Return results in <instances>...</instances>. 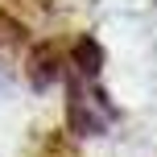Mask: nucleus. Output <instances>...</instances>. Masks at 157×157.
I'll list each match as a JSON object with an SVG mask.
<instances>
[{
  "instance_id": "f257e3e1",
  "label": "nucleus",
  "mask_w": 157,
  "mask_h": 157,
  "mask_svg": "<svg viewBox=\"0 0 157 157\" xmlns=\"http://www.w3.org/2000/svg\"><path fill=\"white\" fill-rule=\"evenodd\" d=\"M116 124L112 99L95 87V78L66 71V132L75 136H99Z\"/></svg>"
},
{
  "instance_id": "f03ea898",
  "label": "nucleus",
  "mask_w": 157,
  "mask_h": 157,
  "mask_svg": "<svg viewBox=\"0 0 157 157\" xmlns=\"http://www.w3.org/2000/svg\"><path fill=\"white\" fill-rule=\"evenodd\" d=\"M66 50L58 46V41H37V46L29 50V87L33 91H46V87H54L58 78H66Z\"/></svg>"
},
{
  "instance_id": "7ed1b4c3",
  "label": "nucleus",
  "mask_w": 157,
  "mask_h": 157,
  "mask_svg": "<svg viewBox=\"0 0 157 157\" xmlns=\"http://www.w3.org/2000/svg\"><path fill=\"white\" fill-rule=\"evenodd\" d=\"M66 66H71L75 75H83V78H99V66H103V46L91 37V33L75 37V41H71V50H66Z\"/></svg>"
}]
</instances>
